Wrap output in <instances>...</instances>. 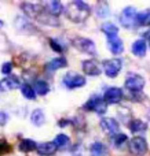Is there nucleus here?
<instances>
[{
	"mask_svg": "<svg viewBox=\"0 0 150 156\" xmlns=\"http://www.w3.org/2000/svg\"><path fill=\"white\" fill-rule=\"evenodd\" d=\"M21 92H22V94H24V97H26V99H29V100H33L36 97L35 89H33L29 83H24V85H21Z\"/></svg>",
	"mask_w": 150,
	"mask_h": 156,
	"instance_id": "bb28decb",
	"label": "nucleus"
},
{
	"mask_svg": "<svg viewBox=\"0 0 150 156\" xmlns=\"http://www.w3.org/2000/svg\"><path fill=\"white\" fill-rule=\"evenodd\" d=\"M11 151V145L4 140V138H0V155L8 154Z\"/></svg>",
	"mask_w": 150,
	"mask_h": 156,
	"instance_id": "c756f323",
	"label": "nucleus"
},
{
	"mask_svg": "<svg viewBox=\"0 0 150 156\" xmlns=\"http://www.w3.org/2000/svg\"><path fill=\"white\" fill-rule=\"evenodd\" d=\"M18 149H19L21 152L29 154V152H33L35 149H37V144H36L33 140H30V138H24V140L19 141Z\"/></svg>",
	"mask_w": 150,
	"mask_h": 156,
	"instance_id": "a211bd4d",
	"label": "nucleus"
},
{
	"mask_svg": "<svg viewBox=\"0 0 150 156\" xmlns=\"http://www.w3.org/2000/svg\"><path fill=\"white\" fill-rule=\"evenodd\" d=\"M99 123H101L102 130L107 134L114 136L118 133V122L114 118H102Z\"/></svg>",
	"mask_w": 150,
	"mask_h": 156,
	"instance_id": "9d476101",
	"label": "nucleus"
},
{
	"mask_svg": "<svg viewBox=\"0 0 150 156\" xmlns=\"http://www.w3.org/2000/svg\"><path fill=\"white\" fill-rule=\"evenodd\" d=\"M146 129H148V125L141 119H132L129 122V130L132 133H143L146 132Z\"/></svg>",
	"mask_w": 150,
	"mask_h": 156,
	"instance_id": "aec40b11",
	"label": "nucleus"
},
{
	"mask_svg": "<svg viewBox=\"0 0 150 156\" xmlns=\"http://www.w3.org/2000/svg\"><path fill=\"white\" fill-rule=\"evenodd\" d=\"M73 45L76 47L80 52H83V54H87V55H95L96 54L95 44H94V41L90 40V38L77 37V38H74Z\"/></svg>",
	"mask_w": 150,
	"mask_h": 156,
	"instance_id": "39448f33",
	"label": "nucleus"
},
{
	"mask_svg": "<svg viewBox=\"0 0 150 156\" xmlns=\"http://www.w3.org/2000/svg\"><path fill=\"white\" fill-rule=\"evenodd\" d=\"M103 99L107 104H117L123 100V90L120 88H116V86H112V88L106 89L103 94Z\"/></svg>",
	"mask_w": 150,
	"mask_h": 156,
	"instance_id": "1a4fd4ad",
	"label": "nucleus"
},
{
	"mask_svg": "<svg viewBox=\"0 0 150 156\" xmlns=\"http://www.w3.org/2000/svg\"><path fill=\"white\" fill-rule=\"evenodd\" d=\"M54 144L57 145V148H65L69 144V137L66 134H58L54 138Z\"/></svg>",
	"mask_w": 150,
	"mask_h": 156,
	"instance_id": "c85d7f7f",
	"label": "nucleus"
},
{
	"mask_svg": "<svg viewBox=\"0 0 150 156\" xmlns=\"http://www.w3.org/2000/svg\"><path fill=\"white\" fill-rule=\"evenodd\" d=\"M101 29H102V32L107 36V38L117 37V34H118V27L116 26L114 23H112V22H106V23H103Z\"/></svg>",
	"mask_w": 150,
	"mask_h": 156,
	"instance_id": "6ab92c4d",
	"label": "nucleus"
},
{
	"mask_svg": "<svg viewBox=\"0 0 150 156\" xmlns=\"http://www.w3.org/2000/svg\"><path fill=\"white\" fill-rule=\"evenodd\" d=\"M137 10L134 7H126L120 14V22L124 27L127 29H131L137 25Z\"/></svg>",
	"mask_w": 150,
	"mask_h": 156,
	"instance_id": "20e7f679",
	"label": "nucleus"
},
{
	"mask_svg": "<svg viewBox=\"0 0 150 156\" xmlns=\"http://www.w3.org/2000/svg\"><path fill=\"white\" fill-rule=\"evenodd\" d=\"M148 143L143 137H134L129 140V151L135 156H142L148 152Z\"/></svg>",
	"mask_w": 150,
	"mask_h": 156,
	"instance_id": "0eeeda50",
	"label": "nucleus"
},
{
	"mask_svg": "<svg viewBox=\"0 0 150 156\" xmlns=\"http://www.w3.org/2000/svg\"><path fill=\"white\" fill-rule=\"evenodd\" d=\"M57 145L54 144V141L52 143H41L37 145V154L40 156H51L54 155L55 152H57Z\"/></svg>",
	"mask_w": 150,
	"mask_h": 156,
	"instance_id": "4468645a",
	"label": "nucleus"
},
{
	"mask_svg": "<svg viewBox=\"0 0 150 156\" xmlns=\"http://www.w3.org/2000/svg\"><path fill=\"white\" fill-rule=\"evenodd\" d=\"M17 88H21V83L15 76H8L3 81H0V90H13Z\"/></svg>",
	"mask_w": 150,
	"mask_h": 156,
	"instance_id": "ddd939ff",
	"label": "nucleus"
},
{
	"mask_svg": "<svg viewBox=\"0 0 150 156\" xmlns=\"http://www.w3.org/2000/svg\"><path fill=\"white\" fill-rule=\"evenodd\" d=\"M107 47H109V51L113 55H120L124 51V44L118 37L107 38Z\"/></svg>",
	"mask_w": 150,
	"mask_h": 156,
	"instance_id": "2eb2a0df",
	"label": "nucleus"
},
{
	"mask_svg": "<svg viewBox=\"0 0 150 156\" xmlns=\"http://www.w3.org/2000/svg\"><path fill=\"white\" fill-rule=\"evenodd\" d=\"M121 67H123V62L120 59H106L103 60V71L109 78H114L118 76Z\"/></svg>",
	"mask_w": 150,
	"mask_h": 156,
	"instance_id": "423d86ee",
	"label": "nucleus"
},
{
	"mask_svg": "<svg viewBox=\"0 0 150 156\" xmlns=\"http://www.w3.org/2000/svg\"><path fill=\"white\" fill-rule=\"evenodd\" d=\"M84 108L87 111H94V112L103 115L107 110V103L105 101L103 97L101 96H92L91 99H88L84 104Z\"/></svg>",
	"mask_w": 150,
	"mask_h": 156,
	"instance_id": "f03ea898",
	"label": "nucleus"
},
{
	"mask_svg": "<svg viewBox=\"0 0 150 156\" xmlns=\"http://www.w3.org/2000/svg\"><path fill=\"white\" fill-rule=\"evenodd\" d=\"M35 92L37 94H40V96H44V94H47L50 92L48 83H47L46 81H41V80L36 81V82H35Z\"/></svg>",
	"mask_w": 150,
	"mask_h": 156,
	"instance_id": "393cba45",
	"label": "nucleus"
},
{
	"mask_svg": "<svg viewBox=\"0 0 150 156\" xmlns=\"http://www.w3.org/2000/svg\"><path fill=\"white\" fill-rule=\"evenodd\" d=\"M127 140H128V137L126 134H123V133H117V134H114L112 137V143L116 148H121L127 143Z\"/></svg>",
	"mask_w": 150,
	"mask_h": 156,
	"instance_id": "a878e982",
	"label": "nucleus"
},
{
	"mask_svg": "<svg viewBox=\"0 0 150 156\" xmlns=\"http://www.w3.org/2000/svg\"><path fill=\"white\" fill-rule=\"evenodd\" d=\"M81 67H83L84 74H87V76L96 77L101 74V67L98 66V63H96L95 60H84Z\"/></svg>",
	"mask_w": 150,
	"mask_h": 156,
	"instance_id": "f8f14e48",
	"label": "nucleus"
},
{
	"mask_svg": "<svg viewBox=\"0 0 150 156\" xmlns=\"http://www.w3.org/2000/svg\"><path fill=\"white\" fill-rule=\"evenodd\" d=\"M11 70H13V63H10V62L3 63V66H2V73L3 74L8 76V74L11 73Z\"/></svg>",
	"mask_w": 150,
	"mask_h": 156,
	"instance_id": "7c9ffc66",
	"label": "nucleus"
},
{
	"mask_svg": "<svg viewBox=\"0 0 150 156\" xmlns=\"http://www.w3.org/2000/svg\"><path fill=\"white\" fill-rule=\"evenodd\" d=\"M35 19L39 21L40 23L50 25V26H57V25H59V21L57 19V16L50 14L48 11H47V8H41V11L37 14V16H36Z\"/></svg>",
	"mask_w": 150,
	"mask_h": 156,
	"instance_id": "9b49d317",
	"label": "nucleus"
},
{
	"mask_svg": "<svg viewBox=\"0 0 150 156\" xmlns=\"http://www.w3.org/2000/svg\"><path fill=\"white\" fill-rule=\"evenodd\" d=\"M30 121L35 126H41V125L46 122V115L41 110H35L32 114H30Z\"/></svg>",
	"mask_w": 150,
	"mask_h": 156,
	"instance_id": "4be33fe9",
	"label": "nucleus"
},
{
	"mask_svg": "<svg viewBox=\"0 0 150 156\" xmlns=\"http://www.w3.org/2000/svg\"><path fill=\"white\" fill-rule=\"evenodd\" d=\"M131 49H132V54H134L135 56H145L146 49H148L146 41L142 40V38H139V40L134 41V44H132Z\"/></svg>",
	"mask_w": 150,
	"mask_h": 156,
	"instance_id": "dca6fc26",
	"label": "nucleus"
},
{
	"mask_svg": "<svg viewBox=\"0 0 150 156\" xmlns=\"http://www.w3.org/2000/svg\"><path fill=\"white\" fill-rule=\"evenodd\" d=\"M62 83L65 85V88H68V89L83 88V86L85 85V78L77 73H68L63 76Z\"/></svg>",
	"mask_w": 150,
	"mask_h": 156,
	"instance_id": "7ed1b4c3",
	"label": "nucleus"
},
{
	"mask_svg": "<svg viewBox=\"0 0 150 156\" xmlns=\"http://www.w3.org/2000/svg\"><path fill=\"white\" fill-rule=\"evenodd\" d=\"M7 121H8V115L6 112H3V111H0V126H4L7 123Z\"/></svg>",
	"mask_w": 150,
	"mask_h": 156,
	"instance_id": "473e14b6",
	"label": "nucleus"
},
{
	"mask_svg": "<svg viewBox=\"0 0 150 156\" xmlns=\"http://www.w3.org/2000/svg\"><path fill=\"white\" fill-rule=\"evenodd\" d=\"M90 154H91V156H105L107 154V149L102 143L96 141V143H94L90 147Z\"/></svg>",
	"mask_w": 150,
	"mask_h": 156,
	"instance_id": "412c9836",
	"label": "nucleus"
},
{
	"mask_svg": "<svg viewBox=\"0 0 150 156\" xmlns=\"http://www.w3.org/2000/svg\"><path fill=\"white\" fill-rule=\"evenodd\" d=\"M95 11H96V15H98L99 18H105V16H107V14H109L107 3L106 2H99L98 5H96V8H95Z\"/></svg>",
	"mask_w": 150,
	"mask_h": 156,
	"instance_id": "cd10ccee",
	"label": "nucleus"
},
{
	"mask_svg": "<svg viewBox=\"0 0 150 156\" xmlns=\"http://www.w3.org/2000/svg\"><path fill=\"white\" fill-rule=\"evenodd\" d=\"M68 66V60L65 59V58H55V59H52L51 62H48L46 65V69L48 71H55V70H59V69L62 67H66Z\"/></svg>",
	"mask_w": 150,
	"mask_h": 156,
	"instance_id": "f3484780",
	"label": "nucleus"
},
{
	"mask_svg": "<svg viewBox=\"0 0 150 156\" xmlns=\"http://www.w3.org/2000/svg\"><path fill=\"white\" fill-rule=\"evenodd\" d=\"M145 86V78L138 76V74H131L126 80V88L131 92H141Z\"/></svg>",
	"mask_w": 150,
	"mask_h": 156,
	"instance_id": "6e6552de",
	"label": "nucleus"
},
{
	"mask_svg": "<svg viewBox=\"0 0 150 156\" xmlns=\"http://www.w3.org/2000/svg\"><path fill=\"white\" fill-rule=\"evenodd\" d=\"M65 12H66V16H68L72 22H74V23H81V22H84L85 19L90 16L91 10L87 3H84V2H72L68 4Z\"/></svg>",
	"mask_w": 150,
	"mask_h": 156,
	"instance_id": "f257e3e1",
	"label": "nucleus"
},
{
	"mask_svg": "<svg viewBox=\"0 0 150 156\" xmlns=\"http://www.w3.org/2000/svg\"><path fill=\"white\" fill-rule=\"evenodd\" d=\"M47 11L54 16H57L63 11V5L61 2H48L47 3Z\"/></svg>",
	"mask_w": 150,
	"mask_h": 156,
	"instance_id": "b1692460",
	"label": "nucleus"
},
{
	"mask_svg": "<svg viewBox=\"0 0 150 156\" xmlns=\"http://www.w3.org/2000/svg\"><path fill=\"white\" fill-rule=\"evenodd\" d=\"M50 45H51V48L54 49V51L62 52V45H61V44L58 43L57 40H54V38H51V40H50Z\"/></svg>",
	"mask_w": 150,
	"mask_h": 156,
	"instance_id": "2f4dec72",
	"label": "nucleus"
},
{
	"mask_svg": "<svg viewBox=\"0 0 150 156\" xmlns=\"http://www.w3.org/2000/svg\"><path fill=\"white\" fill-rule=\"evenodd\" d=\"M137 25H139V26H150V8L138 12Z\"/></svg>",
	"mask_w": 150,
	"mask_h": 156,
	"instance_id": "5701e85b",
	"label": "nucleus"
}]
</instances>
